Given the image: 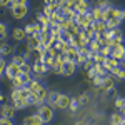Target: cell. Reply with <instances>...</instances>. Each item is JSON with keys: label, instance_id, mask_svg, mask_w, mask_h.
I'll list each match as a JSON object with an SVG mask.
<instances>
[{"label": "cell", "instance_id": "1", "mask_svg": "<svg viewBox=\"0 0 125 125\" xmlns=\"http://www.w3.org/2000/svg\"><path fill=\"white\" fill-rule=\"evenodd\" d=\"M10 10H12V17L15 20H22V19L27 17L29 5H15V3H10Z\"/></svg>", "mask_w": 125, "mask_h": 125}, {"label": "cell", "instance_id": "2", "mask_svg": "<svg viewBox=\"0 0 125 125\" xmlns=\"http://www.w3.org/2000/svg\"><path fill=\"white\" fill-rule=\"evenodd\" d=\"M39 117L42 118V122L43 124H48V122H52L53 120V110H52V107L50 105H39Z\"/></svg>", "mask_w": 125, "mask_h": 125}, {"label": "cell", "instance_id": "3", "mask_svg": "<svg viewBox=\"0 0 125 125\" xmlns=\"http://www.w3.org/2000/svg\"><path fill=\"white\" fill-rule=\"evenodd\" d=\"M125 55V45L124 43H118V45H112L110 47V57H114L115 60H122V57Z\"/></svg>", "mask_w": 125, "mask_h": 125}, {"label": "cell", "instance_id": "4", "mask_svg": "<svg viewBox=\"0 0 125 125\" xmlns=\"http://www.w3.org/2000/svg\"><path fill=\"white\" fill-rule=\"evenodd\" d=\"M20 73H22L20 67H19V65H15V63H12V62H10L9 65L5 67V75H7V78H9V80H12V78H15V77H19Z\"/></svg>", "mask_w": 125, "mask_h": 125}, {"label": "cell", "instance_id": "5", "mask_svg": "<svg viewBox=\"0 0 125 125\" xmlns=\"http://www.w3.org/2000/svg\"><path fill=\"white\" fill-rule=\"evenodd\" d=\"M25 40H27V48H29L30 52L40 47V33H33V35H29V37H27Z\"/></svg>", "mask_w": 125, "mask_h": 125}, {"label": "cell", "instance_id": "6", "mask_svg": "<svg viewBox=\"0 0 125 125\" xmlns=\"http://www.w3.org/2000/svg\"><path fill=\"white\" fill-rule=\"evenodd\" d=\"M0 115H2V118H13V115H15V107L13 105H2L0 107Z\"/></svg>", "mask_w": 125, "mask_h": 125}, {"label": "cell", "instance_id": "7", "mask_svg": "<svg viewBox=\"0 0 125 125\" xmlns=\"http://www.w3.org/2000/svg\"><path fill=\"white\" fill-rule=\"evenodd\" d=\"M32 70H33L37 75H43V73H47L48 70H50V67H47L42 60H35V63L32 65Z\"/></svg>", "mask_w": 125, "mask_h": 125}, {"label": "cell", "instance_id": "8", "mask_svg": "<svg viewBox=\"0 0 125 125\" xmlns=\"http://www.w3.org/2000/svg\"><path fill=\"white\" fill-rule=\"evenodd\" d=\"M75 12L77 13H88L90 5H88V0H75Z\"/></svg>", "mask_w": 125, "mask_h": 125}, {"label": "cell", "instance_id": "9", "mask_svg": "<svg viewBox=\"0 0 125 125\" xmlns=\"http://www.w3.org/2000/svg\"><path fill=\"white\" fill-rule=\"evenodd\" d=\"M62 70H63V75H68V77H70V75L75 73V70H77V63H75V62H70V60H65Z\"/></svg>", "mask_w": 125, "mask_h": 125}, {"label": "cell", "instance_id": "10", "mask_svg": "<svg viewBox=\"0 0 125 125\" xmlns=\"http://www.w3.org/2000/svg\"><path fill=\"white\" fill-rule=\"evenodd\" d=\"M68 105H70V97L65 94H60L57 102H55V107L57 108H68Z\"/></svg>", "mask_w": 125, "mask_h": 125}, {"label": "cell", "instance_id": "11", "mask_svg": "<svg viewBox=\"0 0 125 125\" xmlns=\"http://www.w3.org/2000/svg\"><path fill=\"white\" fill-rule=\"evenodd\" d=\"M22 125H43V122H42V118L39 117V114H35V115L25 117L23 122H22Z\"/></svg>", "mask_w": 125, "mask_h": 125}, {"label": "cell", "instance_id": "12", "mask_svg": "<svg viewBox=\"0 0 125 125\" xmlns=\"http://www.w3.org/2000/svg\"><path fill=\"white\" fill-rule=\"evenodd\" d=\"M12 39L17 40V42H23V40L27 39V33H25L23 27H17V29H13V32H12Z\"/></svg>", "mask_w": 125, "mask_h": 125}, {"label": "cell", "instance_id": "13", "mask_svg": "<svg viewBox=\"0 0 125 125\" xmlns=\"http://www.w3.org/2000/svg\"><path fill=\"white\" fill-rule=\"evenodd\" d=\"M63 55H65V58H67V60H70V62H75V63H77L78 48H75V47H72V45H70V47H68V50L63 53Z\"/></svg>", "mask_w": 125, "mask_h": 125}, {"label": "cell", "instance_id": "14", "mask_svg": "<svg viewBox=\"0 0 125 125\" xmlns=\"http://www.w3.org/2000/svg\"><path fill=\"white\" fill-rule=\"evenodd\" d=\"M92 30H94V33H102V32H105L107 30V23L104 20H95L94 23H92Z\"/></svg>", "mask_w": 125, "mask_h": 125}, {"label": "cell", "instance_id": "15", "mask_svg": "<svg viewBox=\"0 0 125 125\" xmlns=\"http://www.w3.org/2000/svg\"><path fill=\"white\" fill-rule=\"evenodd\" d=\"M23 30H25V33H27V37H29V35H33V33H40L42 27H40L39 23H29V25L23 27Z\"/></svg>", "mask_w": 125, "mask_h": 125}, {"label": "cell", "instance_id": "16", "mask_svg": "<svg viewBox=\"0 0 125 125\" xmlns=\"http://www.w3.org/2000/svg\"><path fill=\"white\" fill-rule=\"evenodd\" d=\"M114 87H115V78L112 77V75H105V77H104V83H102L100 88L107 92L108 88H114Z\"/></svg>", "mask_w": 125, "mask_h": 125}, {"label": "cell", "instance_id": "17", "mask_svg": "<svg viewBox=\"0 0 125 125\" xmlns=\"http://www.w3.org/2000/svg\"><path fill=\"white\" fill-rule=\"evenodd\" d=\"M13 107H15V110H22V108H25V107H30V102H29V98L20 97L17 100H13Z\"/></svg>", "mask_w": 125, "mask_h": 125}, {"label": "cell", "instance_id": "18", "mask_svg": "<svg viewBox=\"0 0 125 125\" xmlns=\"http://www.w3.org/2000/svg\"><path fill=\"white\" fill-rule=\"evenodd\" d=\"M104 67L107 68V72H112L114 68L120 67V62H118V60H115L114 57H107V60H105V65H104Z\"/></svg>", "mask_w": 125, "mask_h": 125}, {"label": "cell", "instance_id": "19", "mask_svg": "<svg viewBox=\"0 0 125 125\" xmlns=\"http://www.w3.org/2000/svg\"><path fill=\"white\" fill-rule=\"evenodd\" d=\"M35 95H37V100H39V105H42V104H45V102H47L48 92H47V88H45V87H40V90L35 94Z\"/></svg>", "mask_w": 125, "mask_h": 125}, {"label": "cell", "instance_id": "20", "mask_svg": "<svg viewBox=\"0 0 125 125\" xmlns=\"http://www.w3.org/2000/svg\"><path fill=\"white\" fill-rule=\"evenodd\" d=\"M100 17H102V9H100V7H95V9L88 10V19L92 20V22L100 20Z\"/></svg>", "mask_w": 125, "mask_h": 125}, {"label": "cell", "instance_id": "21", "mask_svg": "<svg viewBox=\"0 0 125 125\" xmlns=\"http://www.w3.org/2000/svg\"><path fill=\"white\" fill-rule=\"evenodd\" d=\"M87 47L90 48L92 52L98 53V52H100V48H102V43H100V40H98V39H92L90 42H88V45H87Z\"/></svg>", "mask_w": 125, "mask_h": 125}, {"label": "cell", "instance_id": "22", "mask_svg": "<svg viewBox=\"0 0 125 125\" xmlns=\"http://www.w3.org/2000/svg\"><path fill=\"white\" fill-rule=\"evenodd\" d=\"M122 120H124V115L120 112H115L110 117V125H122Z\"/></svg>", "mask_w": 125, "mask_h": 125}, {"label": "cell", "instance_id": "23", "mask_svg": "<svg viewBox=\"0 0 125 125\" xmlns=\"http://www.w3.org/2000/svg\"><path fill=\"white\" fill-rule=\"evenodd\" d=\"M110 73H112V77H114V78H120V80H124V78H125V68L117 67V68H114Z\"/></svg>", "mask_w": 125, "mask_h": 125}, {"label": "cell", "instance_id": "24", "mask_svg": "<svg viewBox=\"0 0 125 125\" xmlns=\"http://www.w3.org/2000/svg\"><path fill=\"white\" fill-rule=\"evenodd\" d=\"M12 52H13V47H12V45L5 43V42L0 43V53H2V55H10Z\"/></svg>", "mask_w": 125, "mask_h": 125}, {"label": "cell", "instance_id": "25", "mask_svg": "<svg viewBox=\"0 0 125 125\" xmlns=\"http://www.w3.org/2000/svg\"><path fill=\"white\" fill-rule=\"evenodd\" d=\"M58 92H50L47 95V102H48V105L50 107H55V102H57V98H58Z\"/></svg>", "mask_w": 125, "mask_h": 125}, {"label": "cell", "instance_id": "26", "mask_svg": "<svg viewBox=\"0 0 125 125\" xmlns=\"http://www.w3.org/2000/svg\"><path fill=\"white\" fill-rule=\"evenodd\" d=\"M94 72H95V75L97 77H105L107 75V68L104 67V65H94Z\"/></svg>", "mask_w": 125, "mask_h": 125}, {"label": "cell", "instance_id": "27", "mask_svg": "<svg viewBox=\"0 0 125 125\" xmlns=\"http://www.w3.org/2000/svg\"><path fill=\"white\" fill-rule=\"evenodd\" d=\"M12 63H15V65L22 67L23 63H27V58L23 57V55H13V58H12Z\"/></svg>", "mask_w": 125, "mask_h": 125}, {"label": "cell", "instance_id": "28", "mask_svg": "<svg viewBox=\"0 0 125 125\" xmlns=\"http://www.w3.org/2000/svg\"><path fill=\"white\" fill-rule=\"evenodd\" d=\"M62 20H63V15H62L60 12H53L52 17H50V25H52V23H60Z\"/></svg>", "mask_w": 125, "mask_h": 125}, {"label": "cell", "instance_id": "29", "mask_svg": "<svg viewBox=\"0 0 125 125\" xmlns=\"http://www.w3.org/2000/svg\"><path fill=\"white\" fill-rule=\"evenodd\" d=\"M75 25V22L73 20H67V19H63L62 22H60V27H62V30H70L72 27Z\"/></svg>", "mask_w": 125, "mask_h": 125}, {"label": "cell", "instance_id": "30", "mask_svg": "<svg viewBox=\"0 0 125 125\" xmlns=\"http://www.w3.org/2000/svg\"><path fill=\"white\" fill-rule=\"evenodd\" d=\"M120 22L122 20H118V19H110V20H107L105 23H107V29H117L118 25H120Z\"/></svg>", "mask_w": 125, "mask_h": 125}, {"label": "cell", "instance_id": "31", "mask_svg": "<svg viewBox=\"0 0 125 125\" xmlns=\"http://www.w3.org/2000/svg\"><path fill=\"white\" fill-rule=\"evenodd\" d=\"M9 37V30H7V25L5 23H0V40L3 42V40Z\"/></svg>", "mask_w": 125, "mask_h": 125}, {"label": "cell", "instance_id": "32", "mask_svg": "<svg viewBox=\"0 0 125 125\" xmlns=\"http://www.w3.org/2000/svg\"><path fill=\"white\" fill-rule=\"evenodd\" d=\"M42 62H43V63H45L47 67H50V68H52L53 62H55V57H50V55H47V53H45V55L42 57Z\"/></svg>", "mask_w": 125, "mask_h": 125}, {"label": "cell", "instance_id": "33", "mask_svg": "<svg viewBox=\"0 0 125 125\" xmlns=\"http://www.w3.org/2000/svg\"><path fill=\"white\" fill-rule=\"evenodd\" d=\"M115 107L118 108V112H122L125 108V98H122V97H117L115 98Z\"/></svg>", "mask_w": 125, "mask_h": 125}, {"label": "cell", "instance_id": "34", "mask_svg": "<svg viewBox=\"0 0 125 125\" xmlns=\"http://www.w3.org/2000/svg\"><path fill=\"white\" fill-rule=\"evenodd\" d=\"M12 87H13V88H22V87H25L23 82H22V78H20V75L15 77V78H12Z\"/></svg>", "mask_w": 125, "mask_h": 125}, {"label": "cell", "instance_id": "35", "mask_svg": "<svg viewBox=\"0 0 125 125\" xmlns=\"http://www.w3.org/2000/svg\"><path fill=\"white\" fill-rule=\"evenodd\" d=\"M78 100L77 98H70V105H68V108H70V112H77L78 110Z\"/></svg>", "mask_w": 125, "mask_h": 125}, {"label": "cell", "instance_id": "36", "mask_svg": "<svg viewBox=\"0 0 125 125\" xmlns=\"http://www.w3.org/2000/svg\"><path fill=\"white\" fill-rule=\"evenodd\" d=\"M114 17L118 20H124L125 19V10H120V9H114Z\"/></svg>", "mask_w": 125, "mask_h": 125}, {"label": "cell", "instance_id": "37", "mask_svg": "<svg viewBox=\"0 0 125 125\" xmlns=\"http://www.w3.org/2000/svg\"><path fill=\"white\" fill-rule=\"evenodd\" d=\"M77 100H78V105L83 107V105H87V104H88V95H87V94H82Z\"/></svg>", "mask_w": 125, "mask_h": 125}, {"label": "cell", "instance_id": "38", "mask_svg": "<svg viewBox=\"0 0 125 125\" xmlns=\"http://www.w3.org/2000/svg\"><path fill=\"white\" fill-rule=\"evenodd\" d=\"M10 97H12V100L20 98V97H22V88H13V90H12V94H10Z\"/></svg>", "mask_w": 125, "mask_h": 125}, {"label": "cell", "instance_id": "39", "mask_svg": "<svg viewBox=\"0 0 125 125\" xmlns=\"http://www.w3.org/2000/svg\"><path fill=\"white\" fill-rule=\"evenodd\" d=\"M94 65H95V62H94V58H88V60H87L85 63H82V67H83V70H90V68L94 67Z\"/></svg>", "mask_w": 125, "mask_h": 125}, {"label": "cell", "instance_id": "40", "mask_svg": "<svg viewBox=\"0 0 125 125\" xmlns=\"http://www.w3.org/2000/svg\"><path fill=\"white\" fill-rule=\"evenodd\" d=\"M20 78H22V82H23V85H27L30 80H32V77H30V73H20Z\"/></svg>", "mask_w": 125, "mask_h": 125}, {"label": "cell", "instance_id": "41", "mask_svg": "<svg viewBox=\"0 0 125 125\" xmlns=\"http://www.w3.org/2000/svg\"><path fill=\"white\" fill-rule=\"evenodd\" d=\"M5 67H7V62H5V58L0 57V77H2V73H5Z\"/></svg>", "mask_w": 125, "mask_h": 125}, {"label": "cell", "instance_id": "42", "mask_svg": "<svg viewBox=\"0 0 125 125\" xmlns=\"http://www.w3.org/2000/svg\"><path fill=\"white\" fill-rule=\"evenodd\" d=\"M92 82H94V85H95V87H102V83H104V77H94V78H92Z\"/></svg>", "mask_w": 125, "mask_h": 125}, {"label": "cell", "instance_id": "43", "mask_svg": "<svg viewBox=\"0 0 125 125\" xmlns=\"http://www.w3.org/2000/svg\"><path fill=\"white\" fill-rule=\"evenodd\" d=\"M98 53H100V55H104V57H110V47H102Z\"/></svg>", "mask_w": 125, "mask_h": 125}, {"label": "cell", "instance_id": "44", "mask_svg": "<svg viewBox=\"0 0 125 125\" xmlns=\"http://www.w3.org/2000/svg\"><path fill=\"white\" fill-rule=\"evenodd\" d=\"M42 13H43V15H45V17H48V19H50V17H52V13H53V12H52V9H50V7H48V5H45V9H43V12H42Z\"/></svg>", "mask_w": 125, "mask_h": 125}, {"label": "cell", "instance_id": "45", "mask_svg": "<svg viewBox=\"0 0 125 125\" xmlns=\"http://www.w3.org/2000/svg\"><path fill=\"white\" fill-rule=\"evenodd\" d=\"M20 70H22V73H30V70H32V67H30L29 63H23V65L20 67Z\"/></svg>", "mask_w": 125, "mask_h": 125}, {"label": "cell", "instance_id": "46", "mask_svg": "<svg viewBox=\"0 0 125 125\" xmlns=\"http://www.w3.org/2000/svg\"><path fill=\"white\" fill-rule=\"evenodd\" d=\"M10 3H12V0H0V7H2V9L10 7Z\"/></svg>", "mask_w": 125, "mask_h": 125}, {"label": "cell", "instance_id": "47", "mask_svg": "<svg viewBox=\"0 0 125 125\" xmlns=\"http://www.w3.org/2000/svg\"><path fill=\"white\" fill-rule=\"evenodd\" d=\"M98 7H100V9H102V10H105V9H108V7H110V5H108V2H107V0H102V2H100V5H98Z\"/></svg>", "mask_w": 125, "mask_h": 125}, {"label": "cell", "instance_id": "48", "mask_svg": "<svg viewBox=\"0 0 125 125\" xmlns=\"http://www.w3.org/2000/svg\"><path fill=\"white\" fill-rule=\"evenodd\" d=\"M12 3H15V5H27V0H12Z\"/></svg>", "mask_w": 125, "mask_h": 125}, {"label": "cell", "instance_id": "49", "mask_svg": "<svg viewBox=\"0 0 125 125\" xmlns=\"http://www.w3.org/2000/svg\"><path fill=\"white\" fill-rule=\"evenodd\" d=\"M107 95H110V97L115 95V87H114V88H108V90H107Z\"/></svg>", "mask_w": 125, "mask_h": 125}, {"label": "cell", "instance_id": "50", "mask_svg": "<svg viewBox=\"0 0 125 125\" xmlns=\"http://www.w3.org/2000/svg\"><path fill=\"white\" fill-rule=\"evenodd\" d=\"M2 125H13V124H12V120H10V118H3Z\"/></svg>", "mask_w": 125, "mask_h": 125}, {"label": "cell", "instance_id": "51", "mask_svg": "<svg viewBox=\"0 0 125 125\" xmlns=\"http://www.w3.org/2000/svg\"><path fill=\"white\" fill-rule=\"evenodd\" d=\"M120 65H122V68H125V55L122 57V60H120Z\"/></svg>", "mask_w": 125, "mask_h": 125}, {"label": "cell", "instance_id": "52", "mask_svg": "<svg viewBox=\"0 0 125 125\" xmlns=\"http://www.w3.org/2000/svg\"><path fill=\"white\" fill-rule=\"evenodd\" d=\"M75 125H87V122H83V120H80V122H77Z\"/></svg>", "mask_w": 125, "mask_h": 125}, {"label": "cell", "instance_id": "53", "mask_svg": "<svg viewBox=\"0 0 125 125\" xmlns=\"http://www.w3.org/2000/svg\"><path fill=\"white\" fill-rule=\"evenodd\" d=\"M52 2H53V0H45V5H50Z\"/></svg>", "mask_w": 125, "mask_h": 125}, {"label": "cell", "instance_id": "54", "mask_svg": "<svg viewBox=\"0 0 125 125\" xmlns=\"http://www.w3.org/2000/svg\"><path fill=\"white\" fill-rule=\"evenodd\" d=\"M120 114H122V115H124V118H125V108L122 110V112H120Z\"/></svg>", "mask_w": 125, "mask_h": 125}, {"label": "cell", "instance_id": "55", "mask_svg": "<svg viewBox=\"0 0 125 125\" xmlns=\"http://www.w3.org/2000/svg\"><path fill=\"white\" fill-rule=\"evenodd\" d=\"M2 100H3V97H2V94H0V102H2Z\"/></svg>", "mask_w": 125, "mask_h": 125}, {"label": "cell", "instance_id": "56", "mask_svg": "<svg viewBox=\"0 0 125 125\" xmlns=\"http://www.w3.org/2000/svg\"><path fill=\"white\" fill-rule=\"evenodd\" d=\"M122 125H125V118H124V120H122Z\"/></svg>", "mask_w": 125, "mask_h": 125}, {"label": "cell", "instance_id": "57", "mask_svg": "<svg viewBox=\"0 0 125 125\" xmlns=\"http://www.w3.org/2000/svg\"><path fill=\"white\" fill-rule=\"evenodd\" d=\"M2 122H3V118H0V125H2Z\"/></svg>", "mask_w": 125, "mask_h": 125}]
</instances>
